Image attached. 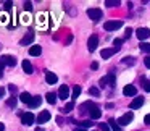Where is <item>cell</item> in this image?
<instances>
[{"mask_svg": "<svg viewBox=\"0 0 150 131\" xmlns=\"http://www.w3.org/2000/svg\"><path fill=\"white\" fill-rule=\"evenodd\" d=\"M87 16L91 18L92 21H95V23H97L98 20H102L103 11H102L100 8H89V10H87Z\"/></svg>", "mask_w": 150, "mask_h": 131, "instance_id": "cell-1", "label": "cell"}, {"mask_svg": "<svg viewBox=\"0 0 150 131\" xmlns=\"http://www.w3.org/2000/svg\"><path fill=\"white\" fill-rule=\"evenodd\" d=\"M123 26V21H120V20H111V21H107V23L103 24V28H105V31H116V29H120V28Z\"/></svg>", "mask_w": 150, "mask_h": 131, "instance_id": "cell-2", "label": "cell"}, {"mask_svg": "<svg viewBox=\"0 0 150 131\" xmlns=\"http://www.w3.org/2000/svg\"><path fill=\"white\" fill-rule=\"evenodd\" d=\"M0 63L5 65V66H15L16 65V58L11 57V55H2L0 57Z\"/></svg>", "mask_w": 150, "mask_h": 131, "instance_id": "cell-3", "label": "cell"}, {"mask_svg": "<svg viewBox=\"0 0 150 131\" xmlns=\"http://www.w3.org/2000/svg\"><path fill=\"white\" fill-rule=\"evenodd\" d=\"M34 120H37V118L34 117L31 112H28V113H23V115H21V123L26 125V126H31V125L34 123Z\"/></svg>", "mask_w": 150, "mask_h": 131, "instance_id": "cell-4", "label": "cell"}, {"mask_svg": "<svg viewBox=\"0 0 150 131\" xmlns=\"http://www.w3.org/2000/svg\"><path fill=\"white\" fill-rule=\"evenodd\" d=\"M132 118H134L132 112H127V113H124L123 117L118 120V123H120V126H126V125H129L131 121H132Z\"/></svg>", "mask_w": 150, "mask_h": 131, "instance_id": "cell-5", "label": "cell"}, {"mask_svg": "<svg viewBox=\"0 0 150 131\" xmlns=\"http://www.w3.org/2000/svg\"><path fill=\"white\" fill-rule=\"evenodd\" d=\"M136 36H137V39H140V41L149 39L150 37V29L149 28H139V29L136 31Z\"/></svg>", "mask_w": 150, "mask_h": 131, "instance_id": "cell-6", "label": "cell"}, {"mask_svg": "<svg viewBox=\"0 0 150 131\" xmlns=\"http://www.w3.org/2000/svg\"><path fill=\"white\" fill-rule=\"evenodd\" d=\"M97 46H98V36L92 34V36L89 37V41H87V49L91 50V52H94V50L97 49Z\"/></svg>", "mask_w": 150, "mask_h": 131, "instance_id": "cell-7", "label": "cell"}, {"mask_svg": "<svg viewBox=\"0 0 150 131\" xmlns=\"http://www.w3.org/2000/svg\"><path fill=\"white\" fill-rule=\"evenodd\" d=\"M58 97L62 99V100H66V99L69 97V88L66 84H63L62 88L58 89Z\"/></svg>", "mask_w": 150, "mask_h": 131, "instance_id": "cell-8", "label": "cell"}, {"mask_svg": "<svg viewBox=\"0 0 150 131\" xmlns=\"http://www.w3.org/2000/svg\"><path fill=\"white\" fill-rule=\"evenodd\" d=\"M89 115H91L92 120H98V118L102 117V112H100V108H98L97 105H92L91 110H89Z\"/></svg>", "mask_w": 150, "mask_h": 131, "instance_id": "cell-9", "label": "cell"}, {"mask_svg": "<svg viewBox=\"0 0 150 131\" xmlns=\"http://www.w3.org/2000/svg\"><path fill=\"white\" fill-rule=\"evenodd\" d=\"M144 105V97H134L132 102H131V110H137V108H140Z\"/></svg>", "mask_w": 150, "mask_h": 131, "instance_id": "cell-10", "label": "cell"}, {"mask_svg": "<svg viewBox=\"0 0 150 131\" xmlns=\"http://www.w3.org/2000/svg\"><path fill=\"white\" fill-rule=\"evenodd\" d=\"M50 117H52V115H50L49 110H42L39 115H37V121H39V123H45V121L50 120Z\"/></svg>", "mask_w": 150, "mask_h": 131, "instance_id": "cell-11", "label": "cell"}, {"mask_svg": "<svg viewBox=\"0 0 150 131\" xmlns=\"http://www.w3.org/2000/svg\"><path fill=\"white\" fill-rule=\"evenodd\" d=\"M45 81H47V84H55L58 81V76L52 71H45Z\"/></svg>", "mask_w": 150, "mask_h": 131, "instance_id": "cell-12", "label": "cell"}, {"mask_svg": "<svg viewBox=\"0 0 150 131\" xmlns=\"http://www.w3.org/2000/svg\"><path fill=\"white\" fill-rule=\"evenodd\" d=\"M123 94H124V95H136V94H137V89H136V86H132V84H127V86H124V89H123Z\"/></svg>", "mask_w": 150, "mask_h": 131, "instance_id": "cell-13", "label": "cell"}, {"mask_svg": "<svg viewBox=\"0 0 150 131\" xmlns=\"http://www.w3.org/2000/svg\"><path fill=\"white\" fill-rule=\"evenodd\" d=\"M33 41H34V33H28L26 36L20 41V44L21 46H29V44H33Z\"/></svg>", "mask_w": 150, "mask_h": 131, "instance_id": "cell-14", "label": "cell"}, {"mask_svg": "<svg viewBox=\"0 0 150 131\" xmlns=\"http://www.w3.org/2000/svg\"><path fill=\"white\" fill-rule=\"evenodd\" d=\"M118 50L115 49V47H111V49H103L100 52V55H102V58H110L111 55H115V53H116Z\"/></svg>", "mask_w": 150, "mask_h": 131, "instance_id": "cell-15", "label": "cell"}, {"mask_svg": "<svg viewBox=\"0 0 150 131\" xmlns=\"http://www.w3.org/2000/svg\"><path fill=\"white\" fill-rule=\"evenodd\" d=\"M40 104H42V99L39 95H33V100L29 102V108H37Z\"/></svg>", "mask_w": 150, "mask_h": 131, "instance_id": "cell-16", "label": "cell"}, {"mask_svg": "<svg viewBox=\"0 0 150 131\" xmlns=\"http://www.w3.org/2000/svg\"><path fill=\"white\" fill-rule=\"evenodd\" d=\"M20 100H21V102H24V104H28V105H29V102L33 100V95H31L29 92H21V94H20Z\"/></svg>", "mask_w": 150, "mask_h": 131, "instance_id": "cell-17", "label": "cell"}, {"mask_svg": "<svg viewBox=\"0 0 150 131\" xmlns=\"http://www.w3.org/2000/svg\"><path fill=\"white\" fill-rule=\"evenodd\" d=\"M40 53H42V49H40V46H33L29 49V55H33V57H39Z\"/></svg>", "mask_w": 150, "mask_h": 131, "instance_id": "cell-18", "label": "cell"}, {"mask_svg": "<svg viewBox=\"0 0 150 131\" xmlns=\"http://www.w3.org/2000/svg\"><path fill=\"white\" fill-rule=\"evenodd\" d=\"M23 70H24L26 75H33V65H31L29 60H24L23 62Z\"/></svg>", "mask_w": 150, "mask_h": 131, "instance_id": "cell-19", "label": "cell"}, {"mask_svg": "<svg viewBox=\"0 0 150 131\" xmlns=\"http://www.w3.org/2000/svg\"><path fill=\"white\" fill-rule=\"evenodd\" d=\"M45 100L49 102V104H52V105H53V104L57 102V94H55V92H47Z\"/></svg>", "mask_w": 150, "mask_h": 131, "instance_id": "cell-20", "label": "cell"}, {"mask_svg": "<svg viewBox=\"0 0 150 131\" xmlns=\"http://www.w3.org/2000/svg\"><path fill=\"white\" fill-rule=\"evenodd\" d=\"M108 125L111 126V130H113V131H123V128L120 126V123H118L116 120H113V118H111V120L108 121Z\"/></svg>", "mask_w": 150, "mask_h": 131, "instance_id": "cell-21", "label": "cell"}, {"mask_svg": "<svg viewBox=\"0 0 150 131\" xmlns=\"http://www.w3.org/2000/svg\"><path fill=\"white\" fill-rule=\"evenodd\" d=\"M107 83H108V86H110V88H115V86H116V79H115L113 73H110V75L107 76Z\"/></svg>", "mask_w": 150, "mask_h": 131, "instance_id": "cell-22", "label": "cell"}, {"mask_svg": "<svg viewBox=\"0 0 150 131\" xmlns=\"http://www.w3.org/2000/svg\"><path fill=\"white\" fill-rule=\"evenodd\" d=\"M105 7H110V8L120 7V0H107V2H105Z\"/></svg>", "mask_w": 150, "mask_h": 131, "instance_id": "cell-23", "label": "cell"}, {"mask_svg": "<svg viewBox=\"0 0 150 131\" xmlns=\"http://www.w3.org/2000/svg\"><path fill=\"white\" fill-rule=\"evenodd\" d=\"M81 91H82L81 86H74V88H73V95H71V97L73 99H78L79 94H81Z\"/></svg>", "mask_w": 150, "mask_h": 131, "instance_id": "cell-24", "label": "cell"}, {"mask_svg": "<svg viewBox=\"0 0 150 131\" xmlns=\"http://www.w3.org/2000/svg\"><path fill=\"white\" fill-rule=\"evenodd\" d=\"M139 47H140V50H142V52H145V53H150V44H149V42H142Z\"/></svg>", "mask_w": 150, "mask_h": 131, "instance_id": "cell-25", "label": "cell"}, {"mask_svg": "<svg viewBox=\"0 0 150 131\" xmlns=\"http://www.w3.org/2000/svg\"><path fill=\"white\" fill-rule=\"evenodd\" d=\"M73 108H74V104H73V102H66V105H65V108H63V110H65V113H69Z\"/></svg>", "mask_w": 150, "mask_h": 131, "instance_id": "cell-26", "label": "cell"}, {"mask_svg": "<svg viewBox=\"0 0 150 131\" xmlns=\"http://www.w3.org/2000/svg\"><path fill=\"white\" fill-rule=\"evenodd\" d=\"M89 94L94 95V97H98V95H100V91H98V88H91L89 89Z\"/></svg>", "mask_w": 150, "mask_h": 131, "instance_id": "cell-27", "label": "cell"}, {"mask_svg": "<svg viewBox=\"0 0 150 131\" xmlns=\"http://www.w3.org/2000/svg\"><path fill=\"white\" fill-rule=\"evenodd\" d=\"M92 125H94V123H92L91 120H84V121L79 123V126H81V128H89V126H92Z\"/></svg>", "mask_w": 150, "mask_h": 131, "instance_id": "cell-28", "label": "cell"}, {"mask_svg": "<svg viewBox=\"0 0 150 131\" xmlns=\"http://www.w3.org/2000/svg\"><path fill=\"white\" fill-rule=\"evenodd\" d=\"M123 63H124V65H134V63H136V60H134L132 57H126V58L123 60Z\"/></svg>", "mask_w": 150, "mask_h": 131, "instance_id": "cell-29", "label": "cell"}, {"mask_svg": "<svg viewBox=\"0 0 150 131\" xmlns=\"http://www.w3.org/2000/svg\"><path fill=\"white\" fill-rule=\"evenodd\" d=\"M16 97H10V99H8V100H7V105H8V107H15V105H16Z\"/></svg>", "mask_w": 150, "mask_h": 131, "instance_id": "cell-30", "label": "cell"}, {"mask_svg": "<svg viewBox=\"0 0 150 131\" xmlns=\"http://www.w3.org/2000/svg\"><path fill=\"white\" fill-rule=\"evenodd\" d=\"M121 44H123V39H115L113 41V46H115V49H116V50L121 49Z\"/></svg>", "mask_w": 150, "mask_h": 131, "instance_id": "cell-31", "label": "cell"}, {"mask_svg": "<svg viewBox=\"0 0 150 131\" xmlns=\"http://www.w3.org/2000/svg\"><path fill=\"white\" fill-rule=\"evenodd\" d=\"M98 126H100V131H110V125L108 123H100Z\"/></svg>", "mask_w": 150, "mask_h": 131, "instance_id": "cell-32", "label": "cell"}, {"mask_svg": "<svg viewBox=\"0 0 150 131\" xmlns=\"http://www.w3.org/2000/svg\"><path fill=\"white\" fill-rule=\"evenodd\" d=\"M7 21H8V15H7V13H2V15H0V23L5 24Z\"/></svg>", "mask_w": 150, "mask_h": 131, "instance_id": "cell-33", "label": "cell"}, {"mask_svg": "<svg viewBox=\"0 0 150 131\" xmlns=\"http://www.w3.org/2000/svg\"><path fill=\"white\" fill-rule=\"evenodd\" d=\"M142 86H144V89H145L147 92H150V81H145V79H142Z\"/></svg>", "mask_w": 150, "mask_h": 131, "instance_id": "cell-34", "label": "cell"}, {"mask_svg": "<svg viewBox=\"0 0 150 131\" xmlns=\"http://www.w3.org/2000/svg\"><path fill=\"white\" fill-rule=\"evenodd\" d=\"M24 10L31 11V10H33V4H31V2H26V4H24Z\"/></svg>", "mask_w": 150, "mask_h": 131, "instance_id": "cell-35", "label": "cell"}, {"mask_svg": "<svg viewBox=\"0 0 150 131\" xmlns=\"http://www.w3.org/2000/svg\"><path fill=\"white\" fill-rule=\"evenodd\" d=\"M29 15H21V21H23V23H29Z\"/></svg>", "mask_w": 150, "mask_h": 131, "instance_id": "cell-36", "label": "cell"}, {"mask_svg": "<svg viewBox=\"0 0 150 131\" xmlns=\"http://www.w3.org/2000/svg\"><path fill=\"white\" fill-rule=\"evenodd\" d=\"M107 84H108V83H107V76H105V78L100 79V88H105Z\"/></svg>", "mask_w": 150, "mask_h": 131, "instance_id": "cell-37", "label": "cell"}, {"mask_svg": "<svg viewBox=\"0 0 150 131\" xmlns=\"http://www.w3.org/2000/svg\"><path fill=\"white\" fill-rule=\"evenodd\" d=\"M144 123H145V125H149V126H150V113L144 117Z\"/></svg>", "mask_w": 150, "mask_h": 131, "instance_id": "cell-38", "label": "cell"}, {"mask_svg": "<svg viewBox=\"0 0 150 131\" xmlns=\"http://www.w3.org/2000/svg\"><path fill=\"white\" fill-rule=\"evenodd\" d=\"M131 34H132V29H131V28H127V29H126V34H124V37L127 39V37H131Z\"/></svg>", "mask_w": 150, "mask_h": 131, "instance_id": "cell-39", "label": "cell"}, {"mask_svg": "<svg viewBox=\"0 0 150 131\" xmlns=\"http://www.w3.org/2000/svg\"><path fill=\"white\" fill-rule=\"evenodd\" d=\"M144 63H145V66H147V68H150V55H149V57H145Z\"/></svg>", "mask_w": 150, "mask_h": 131, "instance_id": "cell-40", "label": "cell"}, {"mask_svg": "<svg viewBox=\"0 0 150 131\" xmlns=\"http://www.w3.org/2000/svg\"><path fill=\"white\" fill-rule=\"evenodd\" d=\"M91 68H92V70H97V68H98V63H97V62H92Z\"/></svg>", "mask_w": 150, "mask_h": 131, "instance_id": "cell-41", "label": "cell"}, {"mask_svg": "<svg viewBox=\"0 0 150 131\" xmlns=\"http://www.w3.org/2000/svg\"><path fill=\"white\" fill-rule=\"evenodd\" d=\"M11 8V2H5V10H10Z\"/></svg>", "mask_w": 150, "mask_h": 131, "instance_id": "cell-42", "label": "cell"}, {"mask_svg": "<svg viewBox=\"0 0 150 131\" xmlns=\"http://www.w3.org/2000/svg\"><path fill=\"white\" fill-rule=\"evenodd\" d=\"M5 95V88H0V99Z\"/></svg>", "mask_w": 150, "mask_h": 131, "instance_id": "cell-43", "label": "cell"}, {"mask_svg": "<svg viewBox=\"0 0 150 131\" xmlns=\"http://www.w3.org/2000/svg\"><path fill=\"white\" fill-rule=\"evenodd\" d=\"M4 66H5V65H2V63H0V78L4 76Z\"/></svg>", "mask_w": 150, "mask_h": 131, "instance_id": "cell-44", "label": "cell"}, {"mask_svg": "<svg viewBox=\"0 0 150 131\" xmlns=\"http://www.w3.org/2000/svg\"><path fill=\"white\" fill-rule=\"evenodd\" d=\"M8 89H10V91H11V92H15V91H16V86H13V84H10V86H8Z\"/></svg>", "mask_w": 150, "mask_h": 131, "instance_id": "cell-45", "label": "cell"}, {"mask_svg": "<svg viewBox=\"0 0 150 131\" xmlns=\"http://www.w3.org/2000/svg\"><path fill=\"white\" fill-rule=\"evenodd\" d=\"M0 131H5V125L4 123H0Z\"/></svg>", "mask_w": 150, "mask_h": 131, "instance_id": "cell-46", "label": "cell"}, {"mask_svg": "<svg viewBox=\"0 0 150 131\" xmlns=\"http://www.w3.org/2000/svg\"><path fill=\"white\" fill-rule=\"evenodd\" d=\"M74 131H86V130H84V128H76Z\"/></svg>", "mask_w": 150, "mask_h": 131, "instance_id": "cell-47", "label": "cell"}, {"mask_svg": "<svg viewBox=\"0 0 150 131\" xmlns=\"http://www.w3.org/2000/svg\"><path fill=\"white\" fill-rule=\"evenodd\" d=\"M36 131H44V128H39V126H37V128H36Z\"/></svg>", "mask_w": 150, "mask_h": 131, "instance_id": "cell-48", "label": "cell"}, {"mask_svg": "<svg viewBox=\"0 0 150 131\" xmlns=\"http://www.w3.org/2000/svg\"><path fill=\"white\" fill-rule=\"evenodd\" d=\"M0 50H2V44H0Z\"/></svg>", "mask_w": 150, "mask_h": 131, "instance_id": "cell-49", "label": "cell"}]
</instances>
